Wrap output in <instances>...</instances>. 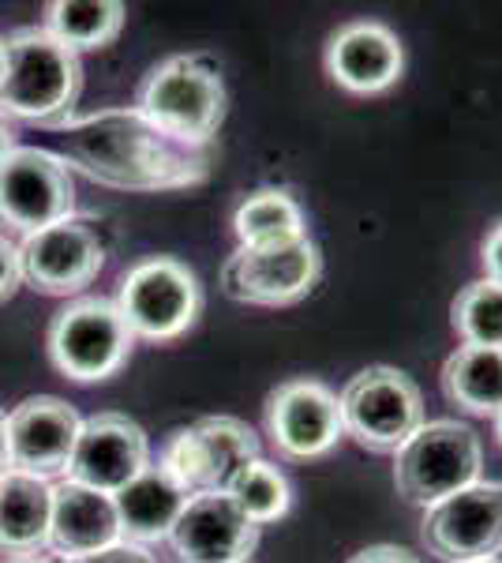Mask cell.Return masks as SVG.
Masks as SVG:
<instances>
[{"mask_svg": "<svg viewBox=\"0 0 502 563\" xmlns=\"http://www.w3.org/2000/svg\"><path fill=\"white\" fill-rule=\"evenodd\" d=\"M60 158L94 185L121 192H166L199 185L210 169L207 147H188L154 129L140 109H102L71 117L60 129Z\"/></svg>", "mask_w": 502, "mask_h": 563, "instance_id": "1", "label": "cell"}, {"mask_svg": "<svg viewBox=\"0 0 502 563\" xmlns=\"http://www.w3.org/2000/svg\"><path fill=\"white\" fill-rule=\"evenodd\" d=\"M8 71L0 84V117L4 121L64 129L83 90L79 53L45 34V26H20L4 38Z\"/></svg>", "mask_w": 502, "mask_h": 563, "instance_id": "2", "label": "cell"}, {"mask_svg": "<svg viewBox=\"0 0 502 563\" xmlns=\"http://www.w3.org/2000/svg\"><path fill=\"white\" fill-rule=\"evenodd\" d=\"M225 84L217 68L199 57H169L143 79L140 87V113L154 129L188 147H210L225 121Z\"/></svg>", "mask_w": 502, "mask_h": 563, "instance_id": "3", "label": "cell"}, {"mask_svg": "<svg viewBox=\"0 0 502 563\" xmlns=\"http://www.w3.org/2000/svg\"><path fill=\"white\" fill-rule=\"evenodd\" d=\"M477 481H483V443L461 421H424L394 451V485L409 504L435 507Z\"/></svg>", "mask_w": 502, "mask_h": 563, "instance_id": "4", "label": "cell"}, {"mask_svg": "<svg viewBox=\"0 0 502 563\" xmlns=\"http://www.w3.org/2000/svg\"><path fill=\"white\" fill-rule=\"evenodd\" d=\"M132 342L135 334L127 331L124 316L102 297L64 305L45 334L53 368L71 384H102L116 376L132 357Z\"/></svg>", "mask_w": 502, "mask_h": 563, "instance_id": "5", "label": "cell"}, {"mask_svg": "<svg viewBox=\"0 0 502 563\" xmlns=\"http://www.w3.org/2000/svg\"><path fill=\"white\" fill-rule=\"evenodd\" d=\"M113 305L135 339L172 342L196 327L203 312V289L180 260L150 256L124 271Z\"/></svg>", "mask_w": 502, "mask_h": 563, "instance_id": "6", "label": "cell"}, {"mask_svg": "<svg viewBox=\"0 0 502 563\" xmlns=\"http://www.w3.org/2000/svg\"><path fill=\"white\" fill-rule=\"evenodd\" d=\"M342 429L368 451H398L424 424V395L401 368L371 365L345 384Z\"/></svg>", "mask_w": 502, "mask_h": 563, "instance_id": "7", "label": "cell"}, {"mask_svg": "<svg viewBox=\"0 0 502 563\" xmlns=\"http://www.w3.org/2000/svg\"><path fill=\"white\" fill-rule=\"evenodd\" d=\"M76 211V180L60 154L15 147L0 162V225L8 233H31L57 225Z\"/></svg>", "mask_w": 502, "mask_h": 563, "instance_id": "8", "label": "cell"}, {"mask_svg": "<svg viewBox=\"0 0 502 563\" xmlns=\"http://www.w3.org/2000/svg\"><path fill=\"white\" fill-rule=\"evenodd\" d=\"M255 459H259V440L248 424L236 417H203L169 435L158 466L188 496H196L225 493V485Z\"/></svg>", "mask_w": 502, "mask_h": 563, "instance_id": "9", "label": "cell"}, {"mask_svg": "<svg viewBox=\"0 0 502 563\" xmlns=\"http://www.w3.org/2000/svg\"><path fill=\"white\" fill-rule=\"evenodd\" d=\"M323 275V252L312 238L267 249H236L222 267V286L233 301L281 308L308 297Z\"/></svg>", "mask_w": 502, "mask_h": 563, "instance_id": "10", "label": "cell"}, {"mask_svg": "<svg viewBox=\"0 0 502 563\" xmlns=\"http://www.w3.org/2000/svg\"><path fill=\"white\" fill-rule=\"evenodd\" d=\"M420 538L446 563L495 560L502 552V481H477L427 507Z\"/></svg>", "mask_w": 502, "mask_h": 563, "instance_id": "11", "label": "cell"}, {"mask_svg": "<svg viewBox=\"0 0 502 563\" xmlns=\"http://www.w3.org/2000/svg\"><path fill=\"white\" fill-rule=\"evenodd\" d=\"M20 267L31 289L45 297H71L102 275L105 244L83 218H64L20 241Z\"/></svg>", "mask_w": 502, "mask_h": 563, "instance_id": "12", "label": "cell"}, {"mask_svg": "<svg viewBox=\"0 0 502 563\" xmlns=\"http://www.w3.org/2000/svg\"><path fill=\"white\" fill-rule=\"evenodd\" d=\"M267 432L286 459H323L345 435L337 395L319 379H286L267 395Z\"/></svg>", "mask_w": 502, "mask_h": 563, "instance_id": "13", "label": "cell"}, {"mask_svg": "<svg viewBox=\"0 0 502 563\" xmlns=\"http://www.w3.org/2000/svg\"><path fill=\"white\" fill-rule=\"evenodd\" d=\"M150 466L147 432L124 413H94L83 421L71 451V462L64 470V481H76L94 493L116 496L127 481H135Z\"/></svg>", "mask_w": 502, "mask_h": 563, "instance_id": "14", "label": "cell"}, {"mask_svg": "<svg viewBox=\"0 0 502 563\" xmlns=\"http://www.w3.org/2000/svg\"><path fill=\"white\" fill-rule=\"evenodd\" d=\"M4 429L12 470L42 477L53 485V477H64V470H68L79 429H83V417L57 395H34L23 398L4 417Z\"/></svg>", "mask_w": 502, "mask_h": 563, "instance_id": "15", "label": "cell"}, {"mask_svg": "<svg viewBox=\"0 0 502 563\" xmlns=\"http://www.w3.org/2000/svg\"><path fill=\"white\" fill-rule=\"evenodd\" d=\"M169 544L180 563H233L255 552L259 526L244 519L225 493H196L172 522Z\"/></svg>", "mask_w": 502, "mask_h": 563, "instance_id": "16", "label": "cell"}, {"mask_svg": "<svg viewBox=\"0 0 502 563\" xmlns=\"http://www.w3.org/2000/svg\"><path fill=\"white\" fill-rule=\"evenodd\" d=\"M326 71L349 95H382L405 71V49L390 26L360 20L342 26L326 45Z\"/></svg>", "mask_w": 502, "mask_h": 563, "instance_id": "17", "label": "cell"}, {"mask_svg": "<svg viewBox=\"0 0 502 563\" xmlns=\"http://www.w3.org/2000/svg\"><path fill=\"white\" fill-rule=\"evenodd\" d=\"M121 519H116L113 496L83 488L76 481H57L53 485V522L49 544L45 549L64 563L79 556H94L102 549L121 544Z\"/></svg>", "mask_w": 502, "mask_h": 563, "instance_id": "18", "label": "cell"}, {"mask_svg": "<svg viewBox=\"0 0 502 563\" xmlns=\"http://www.w3.org/2000/svg\"><path fill=\"white\" fill-rule=\"evenodd\" d=\"M53 485L42 477L8 470L0 477V552L8 560L38 556L49 544Z\"/></svg>", "mask_w": 502, "mask_h": 563, "instance_id": "19", "label": "cell"}, {"mask_svg": "<svg viewBox=\"0 0 502 563\" xmlns=\"http://www.w3.org/2000/svg\"><path fill=\"white\" fill-rule=\"evenodd\" d=\"M113 504L116 519H121V538L127 544H150L169 541V530L185 511L188 493L161 466H147L113 496Z\"/></svg>", "mask_w": 502, "mask_h": 563, "instance_id": "20", "label": "cell"}, {"mask_svg": "<svg viewBox=\"0 0 502 563\" xmlns=\"http://www.w3.org/2000/svg\"><path fill=\"white\" fill-rule=\"evenodd\" d=\"M443 390L465 413L495 417L502 410V350L458 346L443 365Z\"/></svg>", "mask_w": 502, "mask_h": 563, "instance_id": "21", "label": "cell"}, {"mask_svg": "<svg viewBox=\"0 0 502 563\" xmlns=\"http://www.w3.org/2000/svg\"><path fill=\"white\" fill-rule=\"evenodd\" d=\"M121 0H53L45 4V34H53L71 53L102 49L121 34Z\"/></svg>", "mask_w": 502, "mask_h": 563, "instance_id": "22", "label": "cell"}, {"mask_svg": "<svg viewBox=\"0 0 502 563\" xmlns=\"http://www.w3.org/2000/svg\"><path fill=\"white\" fill-rule=\"evenodd\" d=\"M233 230L241 238V249H267V244L308 238L304 211L281 188H263V192H252L244 199L233 214Z\"/></svg>", "mask_w": 502, "mask_h": 563, "instance_id": "23", "label": "cell"}, {"mask_svg": "<svg viewBox=\"0 0 502 563\" xmlns=\"http://www.w3.org/2000/svg\"><path fill=\"white\" fill-rule=\"evenodd\" d=\"M225 496H230L236 504V511L255 526L278 522L281 515L289 511V504H293L286 474H281L278 466H270L267 459L248 462V466L225 485Z\"/></svg>", "mask_w": 502, "mask_h": 563, "instance_id": "24", "label": "cell"}, {"mask_svg": "<svg viewBox=\"0 0 502 563\" xmlns=\"http://www.w3.org/2000/svg\"><path fill=\"white\" fill-rule=\"evenodd\" d=\"M454 331L461 334L465 346L502 350V286L480 278L469 282L450 305Z\"/></svg>", "mask_w": 502, "mask_h": 563, "instance_id": "25", "label": "cell"}, {"mask_svg": "<svg viewBox=\"0 0 502 563\" xmlns=\"http://www.w3.org/2000/svg\"><path fill=\"white\" fill-rule=\"evenodd\" d=\"M20 286H23L20 244H12V241H8V233H0V305L12 301Z\"/></svg>", "mask_w": 502, "mask_h": 563, "instance_id": "26", "label": "cell"}, {"mask_svg": "<svg viewBox=\"0 0 502 563\" xmlns=\"http://www.w3.org/2000/svg\"><path fill=\"white\" fill-rule=\"evenodd\" d=\"M68 563H158L150 556L143 544H113V549H102V552H94V556H79V560H68Z\"/></svg>", "mask_w": 502, "mask_h": 563, "instance_id": "27", "label": "cell"}, {"mask_svg": "<svg viewBox=\"0 0 502 563\" xmlns=\"http://www.w3.org/2000/svg\"><path fill=\"white\" fill-rule=\"evenodd\" d=\"M349 563H420V560L409 549H401V544H371V549L356 552Z\"/></svg>", "mask_w": 502, "mask_h": 563, "instance_id": "28", "label": "cell"}, {"mask_svg": "<svg viewBox=\"0 0 502 563\" xmlns=\"http://www.w3.org/2000/svg\"><path fill=\"white\" fill-rule=\"evenodd\" d=\"M480 260H483V271H488V282L502 286V222L488 233V238H483Z\"/></svg>", "mask_w": 502, "mask_h": 563, "instance_id": "29", "label": "cell"}, {"mask_svg": "<svg viewBox=\"0 0 502 563\" xmlns=\"http://www.w3.org/2000/svg\"><path fill=\"white\" fill-rule=\"evenodd\" d=\"M12 151H15V129H12V121L0 117V162H4Z\"/></svg>", "mask_w": 502, "mask_h": 563, "instance_id": "30", "label": "cell"}, {"mask_svg": "<svg viewBox=\"0 0 502 563\" xmlns=\"http://www.w3.org/2000/svg\"><path fill=\"white\" fill-rule=\"evenodd\" d=\"M12 470V455H8V429H4V413H0V477Z\"/></svg>", "mask_w": 502, "mask_h": 563, "instance_id": "31", "label": "cell"}, {"mask_svg": "<svg viewBox=\"0 0 502 563\" xmlns=\"http://www.w3.org/2000/svg\"><path fill=\"white\" fill-rule=\"evenodd\" d=\"M4 71H8V49H4V38H0V84H4Z\"/></svg>", "mask_w": 502, "mask_h": 563, "instance_id": "32", "label": "cell"}, {"mask_svg": "<svg viewBox=\"0 0 502 563\" xmlns=\"http://www.w3.org/2000/svg\"><path fill=\"white\" fill-rule=\"evenodd\" d=\"M4 563H49V560H42V556H20V560H4Z\"/></svg>", "mask_w": 502, "mask_h": 563, "instance_id": "33", "label": "cell"}, {"mask_svg": "<svg viewBox=\"0 0 502 563\" xmlns=\"http://www.w3.org/2000/svg\"><path fill=\"white\" fill-rule=\"evenodd\" d=\"M495 435H499V443H502V410L495 413Z\"/></svg>", "mask_w": 502, "mask_h": 563, "instance_id": "34", "label": "cell"}, {"mask_svg": "<svg viewBox=\"0 0 502 563\" xmlns=\"http://www.w3.org/2000/svg\"><path fill=\"white\" fill-rule=\"evenodd\" d=\"M477 563H499V560H477Z\"/></svg>", "mask_w": 502, "mask_h": 563, "instance_id": "35", "label": "cell"}, {"mask_svg": "<svg viewBox=\"0 0 502 563\" xmlns=\"http://www.w3.org/2000/svg\"><path fill=\"white\" fill-rule=\"evenodd\" d=\"M233 563H248V560H233Z\"/></svg>", "mask_w": 502, "mask_h": 563, "instance_id": "36", "label": "cell"}]
</instances>
